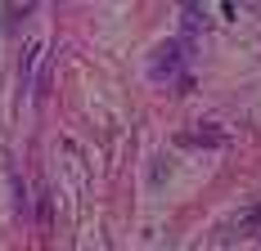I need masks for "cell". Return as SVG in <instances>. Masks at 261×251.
<instances>
[{
  "instance_id": "1",
  "label": "cell",
  "mask_w": 261,
  "mask_h": 251,
  "mask_svg": "<svg viewBox=\"0 0 261 251\" xmlns=\"http://www.w3.org/2000/svg\"><path fill=\"white\" fill-rule=\"evenodd\" d=\"M185 68V41H162L153 50V63H149V76L153 81H167Z\"/></svg>"
},
{
  "instance_id": "2",
  "label": "cell",
  "mask_w": 261,
  "mask_h": 251,
  "mask_svg": "<svg viewBox=\"0 0 261 251\" xmlns=\"http://www.w3.org/2000/svg\"><path fill=\"white\" fill-rule=\"evenodd\" d=\"M180 18H185V32H198V27L207 23V14H203L198 0H180Z\"/></svg>"
},
{
  "instance_id": "3",
  "label": "cell",
  "mask_w": 261,
  "mask_h": 251,
  "mask_svg": "<svg viewBox=\"0 0 261 251\" xmlns=\"http://www.w3.org/2000/svg\"><path fill=\"white\" fill-rule=\"evenodd\" d=\"M180 144H203V148H221L225 135L221 130H194V135H180Z\"/></svg>"
},
{
  "instance_id": "4",
  "label": "cell",
  "mask_w": 261,
  "mask_h": 251,
  "mask_svg": "<svg viewBox=\"0 0 261 251\" xmlns=\"http://www.w3.org/2000/svg\"><path fill=\"white\" fill-rule=\"evenodd\" d=\"M36 54H41V45H27V50H23V63H18V81H23V90H27V81H32V68H36Z\"/></svg>"
},
{
  "instance_id": "5",
  "label": "cell",
  "mask_w": 261,
  "mask_h": 251,
  "mask_svg": "<svg viewBox=\"0 0 261 251\" xmlns=\"http://www.w3.org/2000/svg\"><path fill=\"white\" fill-rule=\"evenodd\" d=\"M239 229H243V233H252V229H261V202H257V206H248V211L239 215Z\"/></svg>"
},
{
  "instance_id": "6",
  "label": "cell",
  "mask_w": 261,
  "mask_h": 251,
  "mask_svg": "<svg viewBox=\"0 0 261 251\" xmlns=\"http://www.w3.org/2000/svg\"><path fill=\"white\" fill-rule=\"evenodd\" d=\"M41 233H50V198H41Z\"/></svg>"
}]
</instances>
